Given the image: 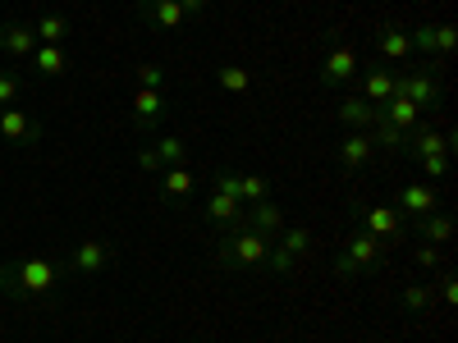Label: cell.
Here are the masks:
<instances>
[{
	"mask_svg": "<svg viewBox=\"0 0 458 343\" xmlns=\"http://www.w3.org/2000/svg\"><path fill=\"white\" fill-rule=\"evenodd\" d=\"M64 280H69L64 256H14V261L0 265V293L14 297V302L51 297Z\"/></svg>",
	"mask_w": 458,
	"mask_h": 343,
	"instance_id": "cell-1",
	"label": "cell"
},
{
	"mask_svg": "<svg viewBox=\"0 0 458 343\" xmlns=\"http://www.w3.org/2000/svg\"><path fill=\"white\" fill-rule=\"evenodd\" d=\"M271 243L266 234H252V229H229V234L216 238L211 256L216 265H225V271H261L266 256H271Z\"/></svg>",
	"mask_w": 458,
	"mask_h": 343,
	"instance_id": "cell-2",
	"label": "cell"
},
{
	"mask_svg": "<svg viewBox=\"0 0 458 343\" xmlns=\"http://www.w3.org/2000/svg\"><path fill=\"white\" fill-rule=\"evenodd\" d=\"M386 243L380 238H371V234H358L344 243L339 252H335V261H330V271H335V280H362V275H376L380 265H386Z\"/></svg>",
	"mask_w": 458,
	"mask_h": 343,
	"instance_id": "cell-3",
	"label": "cell"
},
{
	"mask_svg": "<svg viewBox=\"0 0 458 343\" xmlns=\"http://www.w3.org/2000/svg\"><path fill=\"white\" fill-rule=\"evenodd\" d=\"M440 69H445V64H436V60L412 64V69H399V73H394V96L412 101L417 110H427V105L436 110L440 96H445V88H440Z\"/></svg>",
	"mask_w": 458,
	"mask_h": 343,
	"instance_id": "cell-4",
	"label": "cell"
},
{
	"mask_svg": "<svg viewBox=\"0 0 458 343\" xmlns=\"http://www.w3.org/2000/svg\"><path fill=\"white\" fill-rule=\"evenodd\" d=\"M312 247H317V238H312L308 224H284V229H280V243H271V256H266L261 271H271V275H293L298 261L312 256Z\"/></svg>",
	"mask_w": 458,
	"mask_h": 343,
	"instance_id": "cell-5",
	"label": "cell"
},
{
	"mask_svg": "<svg viewBox=\"0 0 458 343\" xmlns=\"http://www.w3.org/2000/svg\"><path fill=\"white\" fill-rule=\"evenodd\" d=\"M353 224L362 229V234L380 238L386 247L403 243L408 238V224L399 215V206H380V202H353Z\"/></svg>",
	"mask_w": 458,
	"mask_h": 343,
	"instance_id": "cell-6",
	"label": "cell"
},
{
	"mask_svg": "<svg viewBox=\"0 0 458 343\" xmlns=\"http://www.w3.org/2000/svg\"><path fill=\"white\" fill-rule=\"evenodd\" d=\"M64 265H69V275H79V280H97L101 271H110V265H114V247L106 238H83V243L69 247Z\"/></svg>",
	"mask_w": 458,
	"mask_h": 343,
	"instance_id": "cell-7",
	"label": "cell"
},
{
	"mask_svg": "<svg viewBox=\"0 0 458 343\" xmlns=\"http://www.w3.org/2000/svg\"><path fill=\"white\" fill-rule=\"evenodd\" d=\"M358 46H349V42H339V46H330L326 55H321V69H317V79H321V88H344V83H353L358 79Z\"/></svg>",
	"mask_w": 458,
	"mask_h": 343,
	"instance_id": "cell-8",
	"label": "cell"
},
{
	"mask_svg": "<svg viewBox=\"0 0 458 343\" xmlns=\"http://www.w3.org/2000/svg\"><path fill=\"white\" fill-rule=\"evenodd\" d=\"M0 138H5L10 146H37L42 142V120L28 114L23 105H5L0 110Z\"/></svg>",
	"mask_w": 458,
	"mask_h": 343,
	"instance_id": "cell-9",
	"label": "cell"
},
{
	"mask_svg": "<svg viewBox=\"0 0 458 343\" xmlns=\"http://www.w3.org/2000/svg\"><path fill=\"white\" fill-rule=\"evenodd\" d=\"M165 114H170L165 92H151V88L133 92V124H138V133H157L165 124Z\"/></svg>",
	"mask_w": 458,
	"mask_h": 343,
	"instance_id": "cell-10",
	"label": "cell"
},
{
	"mask_svg": "<svg viewBox=\"0 0 458 343\" xmlns=\"http://www.w3.org/2000/svg\"><path fill=\"white\" fill-rule=\"evenodd\" d=\"M403 151H408L412 161H427V156H449V151H454V133H440V129H431V124H417V129L408 133Z\"/></svg>",
	"mask_w": 458,
	"mask_h": 343,
	"instance_id": "cell-11",
	"label": "cell"
},
{
	"mask_svg": "<svg viewBox=\"0 0 458 343\" xmlns=\"http://www.w3.org/2000/svg\"><path fill=\"white\" fill-rule=\"evenodd\" d=\"M202 220L211 229H220V234H229V229H243V202L229 197V193H211L202 202Z\"/></svg>",
	"mask_w": 458,
	"mask_h": 343,
	"instance_id": "cell-12",
	"label": "cell"
},
{
	"mask_svg": "<svg viewBox=\"0 0 458 343\" xmlns=\"http://www.w3.org/2000/svg\"><path fill=\"white\" fill-rule=\"evenodd\" d=\"M243 229H252V234H266V238H276L280 229H284V206H280V202H271V197L248 202V206H243Z\"/></svg>",
	"mask_w": 458,
	"mask_h": 343,
	"instance_id": "cell-13",
	"label": "cell"
},
{
	"mask_svg": "<svg viewBox=\"0 0 458 343\" xmlns=\"http://www.w3.org/2000/svg\"><path fill=\"white\" fill-rule=\"evenodd\" d=\"M431 211H440V193H436V183H403L399 188V215H412V220H422V215H431Z\"/></svg>",
	"mask_w": 458,
	"mask_h": 343,
	"instance_id": "cell-14",
	"label": "cell"
},
{
	"mask_svg": "<svg viewBox=\"0 0 458 343\" xmlns=\"http://www.w3.org/2000/svg\"><path fill=\"white\" fill-rule=\"evenodd\" d=\"M0 51H5L10 60H28L37 51L32 23H23V19H5V23H0Z\"/></svg>",
	"mask_w": 458,
	"mask_h": 343,
	"instance_id": "cell-15",
	"label": "cell"
},
{
	"mask_svg": "<svg viewBox=\"0 0 458 343\" xmlns=\"http://www.w3.org/2000/svg\"><path fill=\"white\" fill-rule=\"evenodd\" d=\"M376 124H390L399 133H412L417 124H422V110H417L412 101H403V96H390V101L376 105Z\"/></svg>",
	"mask_w": 458,
	"mask_h": 343,
	"instance_id": "cell-16",
	"label": "cell"
},
{
	"mask_svg": "<svg viewBox=\"0 0 458 343\" xmlns=\"http://www.w3.org/2000/svg\"><path fill=\"white\" fill-rule=\"evenodd\" d=\"M376 55H380V64H403V60H412L408 28H394V23L380 28V32H376Z\"/></svg>",
	"mask_w": 458,
	"mask_h": 343,
	"instance_id": "cell-17",
	"label": "cell"
},
{
	"mask_svg": "<svg viewBox=\"0 0 458 343\" xmlns=\"http://www.w3.org/2000/svg\"><path fill=\"white\" fill-rule=\"evenodd\" d=\"M394 64H371V69H362V101H371V105H380V101H390L394 96Z\"/></svg>",
	"mask_w": 458,
	"mask_h": 343,
	"instance_id": "cell-18",
	"label": "cell"
},
{
	"mask_svg": "<svg viewBox=\"0 0 458 343\" xmlns=\"http://www.w3.org/2000/svg\"><path fill=\"white\" fill-rule=\"evenodd\" d=\"M371 156H376V146H371V138H367V133H344V138H339V165L349 170V174L367 170V165H371Z\"/></svg>",
	"mask_w": 458,
	"mask_h": 343,
	"instance_id": "cell-19",
	"label": "cell"
},
{
	"mask_svg": "<svg viewBox=\"0 0 458 343\" xmlns=\"http://www.w3.org/2000/svg\"><path fill=\"white\" fill-rule=\"evenodd\" d=\"M335 114H339V124L349 129V133H367V129L376 124V105L362 101V96H344V101L335 105Z\"/></svg>",
	"mask_w": 458,
	"mask_h": 343,
	"instance_id": "cell-20",
	"label": "cell"
},
{
	"mask_svg": "<svg viewBox=\"0 0 458 343\" xmlns=\"http://www.w3.org/2000/svg\"><path fill=\"white\" fill-rule=\"evenodd\" d=\"M417 234H422V243H431V247H449L454 243V215L449 211L422 215V220H417Z\"/></svg>",
	"mask_w": 458,
	"mask_h": 343,
	"instance_id": "cell-21",
	"label": "cell"
},
{
	"mask_svg": "<svg viewBox=\"0 0 458 343\" xmlns=\"http://www.w3.org/2000/svg\"><path fill=\"white\" fill-rule=\"evenodd\" d=\"M157 179H161V197L165 202H183L188 193H193V183H198L193 174H188V165H165Z\"/></svg>",
	"mask_w": 458,
	"mask_h": 343,
	"instance_id": "cell-22",
	"label": "cell"
},
{
	"mask_svg": "<svg viewBox=\"0 0 458 343\" xmlns=\"http://www.w3.org/2000/svg\"><path fill=\"white\" fill-rule=\"evenodd\" d=\"M28 64H32L37 73H47V79H60V73H69L64 46H42V42H37V51L28 55Z\"/></svg>",
	"mask_w": 458,
	"mask_h": 343,
	"instance_id": "cell-23",
	"label": "cell"
},
{
	"mask_svg": "<svg viewBox=\"0 0 458 343\" xmlns=\"http://www.w3.org/2000/svg\"><path fill=\"white\" fill-rule=\"evenodd\" d=\"M147 19H151V28H165V32H179L188 19H183V5L179 0H151V5L142 10Z\"/></svg>",
	"mask_w": 458,
	"mask_h": 343,
	"instance_id": "cell-24",
	"label": "cell"
},
{
	"mask_svg": "<svg viewBox=\"0 0 458 343\" xmlns=\"http://www.w3.org/2000/svg\"><path fill=\"white\" fill-rule=\"evenodd\" d=\"M32 32H37V42H42V46H64L73 28H69L64 14H42V19L32 23Z\"/></svg>",
	"mask_w": 458,
	"mask_h": 343,
	"instance_id": "cell-25",
	"label": "cell"
},
{
	"mask_svg": "<svg viewBox=\"0 0 458 343\" xmlns=\"http://www.w3.org/2000/svg\"><path fill=\"white\" fill-rule=\"evenodd\" d=\"M216 83H220L229 96H243V92L252 88V73H248V64H216Z\"/></svg>",
	"mask_w": 458,
	"mask_h": 343,
	"instance_id": "cell-26",
	"label": "cell"
},
{
	"mask_svg": "<svg viewBox=\"0 0 458 343\" xmlns=\"http://www.w3.org/2000/svg\"><path fill=\"white\" fill-rule=\"evenodd\" d=\"M151 146H157L161 165H188V138H179V133H161Z\"/></svg>",
	"mask_w": 458,
	"mask_h": 343,
	"instance_id": "cell-27",
	"label": "cell"
},
{
	"mask_svg": "<svg viewBox=\"0 0 458 343\" xmlns=\"http://www.w3.org/2000/svg\"><path fill=\"white\" fill-rule=\"evenodd\" d=\"M399 302H403V312H431V302H436V284H403V293H399Z\"/></svg>",
	"mask_w": 458,
	"mask_h": 343,
	"instance_id": "cell-28",
	"label": "cell"
},
{
	"mask_svg": "<svg viewBox=\"0 0 458 343\" xmlns=\"http://www.w3.org/2000/svg\"><path fill=\"white\" fill-rule=\"evenodd\" d=\"M234 197L248 206V202H261V197H271V183H266L261 174H239V183H234Z\"/></svg>",
	"mask_w": 458,
	"mask_h": 343,
	"instance_id": "cell-29",
	"label": "cell"
},
{
	"mask_svg": "<svg viewBox=\"0 0 458 343\" xmlns=\"http://www.w3.org/2000/svg\"><path fill=\"white\" fill-rule=\"evenodd\" d=\"M23 101V73L19 69H0V110Z\"/></svg>",
	"mask_w": 458,
	"mask_h": 343,
	"instance_id": "cell-30",
	"label": "cell"
},
{
	"mask_svg": "<svg viewBox=\"0 0 458 343\" xmlns=\"http://www.w3.org/2000/svg\"><path fill=\"white\" fill-rule=\"evenodd\" d=\"M408 42H412V55L431 60V55H436V23H422V28H412V32H408Z\"/></svg>",
	"mask_w": 458,
	"mask_h": 343,
	"instance_id": "cell-31",
	"label": "cell"
},
{
	"mask_svg": "<svg viewBox=\"0 0 458 343\" xmlns=\"http://www.w3.org/2000/svg\"><path fill=\"white\" fill-rule=\"evenodd\" d=\"M454 42H458L454 23H436V64H445V60L454 55Z\"/></svg>",
	"mask_w": 458,
	"mask_h": 343,
	"instance_id": "cell-32",
	"label": "cell"
},
{
	"mask_svg": "<svg viewBox=\"0 0 458 343\" xmlns=\"http://www.w3.org/2000/svg\"><path fill=\"white\" fill-rule=\"evenodd\" d=\"M133 79H138V88L161 92V88H165V69H161V64H138V69H133Z\"/></svg>",
	"mask_w": 458,
	"mask_h": 343,
	"instance_id": "cell-33",
	"label": "cell"
},
{
	"mask_svg": "<svg viewBox=\"0 0 458 343\" xmlns=\"http://www.w3.org/2000/svg\"><path fill=\"white\" fill-rule=\"evenodd\" d=\"M412 256H417V265H422V271H440V261H445V252H440V247H431V243H422Z\"/></svg>",
	"mask_w": 458,
	"mask_h": 343,
	"instance_id": "cell-34",
	"label": "cell"
},
{
	"mask_svg": "<svg viewBox=\"0 0 458 343\" xmlns=\"http://www.w3.org/2000/svg\"><path fill=\"white\" fill-rule=\"evenodd\" d=\"M417 165H422V174H431V183H436V179H445V174H449V165H454V161H449V156H427V161H417Z\"/></svg>",
	"mask_w": 458,
	"mask_h": 343,
	"instance_id": "cell-35",
	"label": "cell"
},
{
	"mask_svg": "<svg viewBox=\"0 0 458 343\" xmlns=\"http://www.w3.org/2000/svg\"><path fill=\"white\" fill-rule=\"evenodd\" d=\"M138 170H147V174H161L165 170L161 156H157V146H138Z\"/></svg>",
	"mask_w": 458,
	"mask_h": 343,
	"instance_id": "cell-36",
	"label": "cell"
},
{
	"mask_svg": "<svg viewBox=\"0 0 458 343\" xmlns=\"http://www.w3.org/2000/svg\"><path fill=\"white\" fill-rule=\"evenodd\" d=\"M436 297H445V302H458V280H454L449 271L440 275V284H436Z\"/></svg>",
	"mask_w": 458,
	"mask_h": 343,
	"instance_id": "cell-37",
	"label": "cell"
},
{
	"mask_svg": "<svg viewBox=\"0 0 458 343\" xmlns=\"http://www.w3.org/2000/svg\"><path fill=\"white\" fill-rule=\"evenodd\" d=\"M179 5H183V19H207L211 0H179Z\"/></svg>",
	"mask_w": 458,
	"mask_h": 343,
	"instance_id": "cell-38",
	"label": "cell"
},
{
	"mask_svg": "<svg viewBox=\"0 0 458 343\" xmlns=\"http://www.w3.org/2000/svg\"><path fill=\"white\" fill-rule=\"evenodd\" d=\"M133 5H138V10H147V5H151V0H133Z\"/></svg>",
	"mask_w": 458,
	"mask_h": 343,
	"instance_id": "cell-39",
	"label": "cell"
}]
</instances>
